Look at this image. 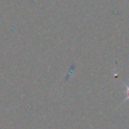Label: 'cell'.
Returning <instances> with one entry per match:
<instances>
[{
  "instance_id": "1",
  "label": "cell",
  "mask_w": 129,
  "mask_h": 129,
  "mask_svg": "<svg viewBox=\"0 0 129 129\" xmlns=\"http://www.w3.org/2000/svg\"><path fill=\"white\" fill-rule=\"evenodd\" d=\"M127 92H128V96H129V88L127 89Z\"/></svg>"
}]
</instances>
